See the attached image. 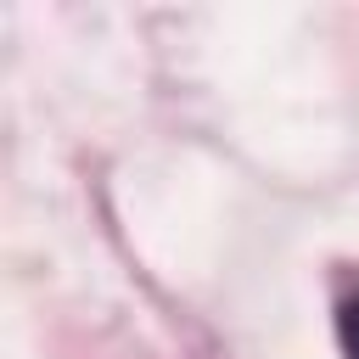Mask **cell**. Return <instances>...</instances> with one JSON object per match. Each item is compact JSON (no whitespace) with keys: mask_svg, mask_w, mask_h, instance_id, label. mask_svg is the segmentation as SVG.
Masks as SVG:
<instances>
[{"mask_svg":"<svg viewBox=\"0 0 359 359\" xmlns=\"http://www.w3.org/2000/svg\"><path fill=\"white\" fill-rule=\"evenodd\" d=\"M337 337H342V353L359 359V297L342 303V314H337Z\"/></svg>","mask_w":359,"mask_h":359,"instance_id":"obj_1","label":"cell"}]
</instances>
